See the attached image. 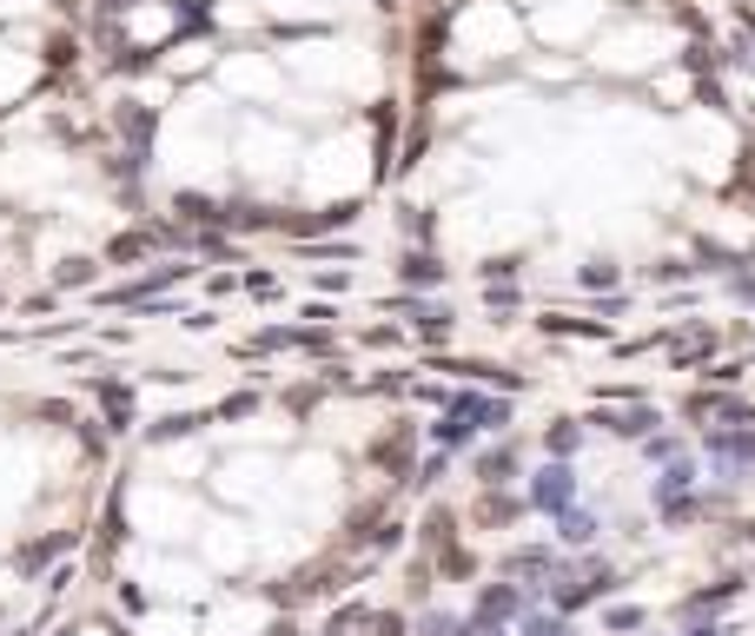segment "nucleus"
<instances>
[{"label": "nucleus", "instance_id": "nucleus-6", "mask_svg": "<svg viewBox=\"0 0 755 636\" xmlns=\"http://www.w3.org/2000/svg\"><path fill=\"white\" fill-rule=\"evenodd\" d=\"M604 431H617V438H649L656 431V412L649 405H636V412H610V418H597Z\"/></svg>", "mask_w": 755, "mask_h": 636}, {"label": "nucleus", "instance_id": "nucleus-2", "mask_svg": "<svg viewBox=\"0 0 755 636\" xmlns=\"http://www.w3.org/2000/svg\"><path fill=\"white\" fill-rule=\"evenodd\" d=\"M531 504H537V511H550V517L576 504V470H570L563 457H557V464H544V470L531 477Z\"/></svg>", "mask_w": 755, "mask_h": 636}, {"label": "nucleus", "instance_id": "nucleus-4", "mask_svg": "<svg viewBox=\"0 0 755 636\" xmlns=\"http://www.w3.org/2000/svg\"><path fill=\"white\" fill-rule=\"evenodd\" d=\"M709 451H716L729 470H748V464H755V431H716Z\"/></svg>", "mask_w": 755, "mask_h": 636}, {"label": "nucleus", "instance_id": "nucleus-5", "mask_svg": "<svg viewBox=\"0 0 755 636\" xmlns=\"http://www.w3.org/2000/svg\"><path fill=\"white\" fill-rule=\"evenodd\" d=\"M597 530H604V524H597V511H576V504H570V511H557V537H563V543H597Z\"/></svg>", "mask_w": 755, "mask_h": 636}, {"label": "nucleus", "instance_id": "nucleus-7", "mask_svg": "<svg viewBox=\"0 0 755 636\" xmlns=\"http://www.w3.org/2000/svg\"><path fill=\"white\" fill-rule=\"evenodd\" d=\"M417 636H464V623H458V616H445V610H431L425 623H417Z\"/></svg>", "mask_w": 755, "mask_h": 636}, {"label": "nucleus", "instance_id": "nucleus-8", "mask_svg": "<svg viewBox=\"0 0 755 636\" xmlns=\"http://www.w3.org/2000/svg\"><path fill=\"white\" fill-rule=\"evenodd\" d=\"M576 444H583V431H576V425H557V431H550V457H570Z\"/></svg>", "mask_w": 755, "mask_h": 636}, {"label": "nucleus", "instance_id": "nucleus-1", "mask_svg": "<svg viewBox=\"0 0 755 636\" xmlns=\"http://www.w3.org/2000/svg\"><path fill=\"white\" fill-rule=\"evenodd\" d=\"M503 418H511L503 397H458V405L445 412V425H438V438H445V444H464V438H477V431H497Z\"/></svg>", "mask_w": 755, "mask_h": 636}, {"label": "nucleus", "instance_id": "nucleus-3", "mask_svg": "<svg viewBox=\"0 0 755 636\" xmlns=\"http://www.w3.org/2000/svg\"><path fill=\"white\" fill-rule=\"evenodd\" d=\"M690 485H696V464H690V451H683V457H669V470L656 477V504H662V511H669V504H683Z\"/></svg>", "mask_w": 755, "mask_h": 636}]
</instances>
